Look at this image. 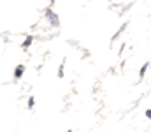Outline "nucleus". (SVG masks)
<instances>
[{"instance_id":"nucleus-1","label":"nucleus","mask_w":151,"mask_h":132,"mask_svg":"<svg viewBox=\"0 0 151 132\" xmlns=\"http://www.w3.org/2000/svg\"><path fill=\"white\" fill-rule=\"evenodd\" d=\"M47 18L51 19V23H53V25H58V19H56V16H55L51 11H47Z\"/></svg>"},{"instance_id":"nucleus-2","label":"nucleus","mask_w":151,"mask_h":132,"mask_svg":"<svg viewBox=\"0 0 151 132\" xmlns=\"http://www.w3.org/2000/svg\"><path fill=\"white\" fill-rule=\"evenodd\" d=\"M23 71H25V67H23V65H19V67H16V78H19V76L23 74Z\"/></svg>"}]
</instances>
